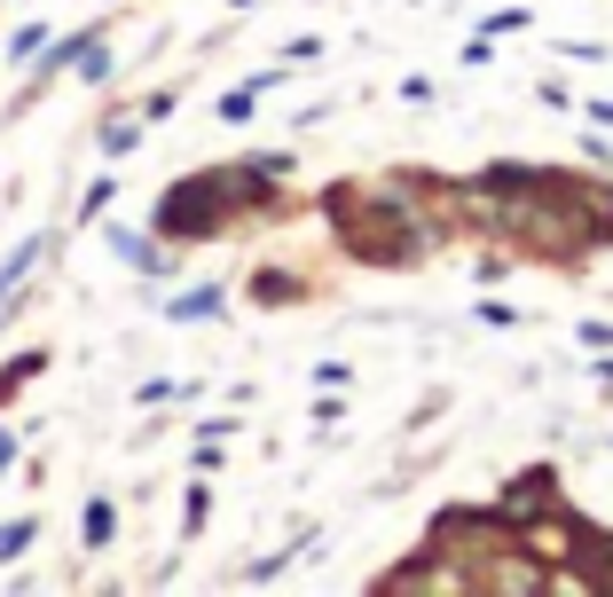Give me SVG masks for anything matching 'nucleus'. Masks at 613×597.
I'll use <instances>...</instances> for the list:
<instances>
[{"mask_svg":"<svg viewBox=\"0 0 613 597\" xmlns=\"http://www.w3.org/2000/svg\"><path fill=\"white\" fill-rule=\"evenodd\" d=\"M24 268H32V244H16V259H9V268H0V315H9V291L24 283Z\"/></svg>","mask_w":613,"mask_h":597,"instance_id":"nucleus-1","label":"nucleus"},{"mask_svg":"<svg viewBox=\"0 0 613 597\" xmlns=\"http://www.w3.org/2000/svg\"><path fill=\"white\" fill-rule=\"evenodd\" d=\"M87 543H95V550L111 543V504H95V511H87Z\"/></svg>","mask_w":613,"mask_h":597,"instance_id":"nucleus-2","label":"nucleus"},{"mask_svg":"<svg viewBox=\"0 0 613 597\" xmlns=\"http://www.w3.org/2000/svg\"><path fill=\"white\" fill-rule=\"evenodd\" d=\"M24 543H32V519H16V526H0V558H16Z\"/></svg>","mask_w":613,"mask_h":597,"instance_id":"nucleus-3","label":"nucleus"},{"mask_svg":"<svg viewBox=\"0 0 613 597\" xmlns=\"http://www.w3.org/2000/svg\"><path fill=\"white\" fill-rule=\"evenodd\" d=\"M9 456H16V441H9V433H0V463H9Z\"/></svg>","mask_w":613,"mask_h":597,"instance_id":"nucleus-4","label":"nucleus"}]
</instances>
